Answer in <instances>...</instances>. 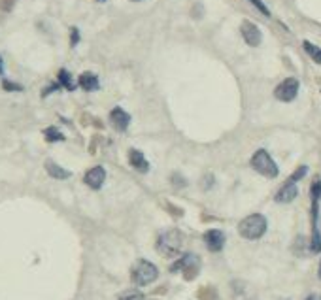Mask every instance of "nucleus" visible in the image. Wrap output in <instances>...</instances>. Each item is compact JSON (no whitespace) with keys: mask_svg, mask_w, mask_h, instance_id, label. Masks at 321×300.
I'll use <instances>...</instances> for the list:
<instances>
[{"mask_svg":"<svg viewBox=\"0 0 321 300\" xmlns=\"http://www.w3.org/2000/svg\"><path fill=\"white\" fill-rule=\"evenodd\" d=\"M100 2H104V0H100Z\"/></svg>","mask_w":321,"mask_h":300,"instance_id":"bb28decb","label":"nucleus"},{"mask_svg":"<svg viewBox=\"0 0 321 300\" xmlns=\"http://www.w3.org/2000/svg\"><path fill=\"white\" fill-rule=\"evenodd\" d=\"M251 168L255 172H259L261 176L265 178H276L278 176V164L274 163V159L270 157V153L267 149H257L253 157H251Z\"/></svg>","mask_w":321,"mask_h":300,"instance_id":"7ed1b4c3","label":"nucleus"},{"mask_svg":"<svg viewBox=\"0 0 321 300\" xmlns=\"http://www.w3.org/2000/svg\"><path fill=\"white\" fill-rule=\"evenodd\" d=\"M204 242H206V247L210 249L212 253H217L223 249L225 245V232L217 230V228H212L204 234Z\"/></svg>","mask_w":321,"mask_h":300,"instance_id":"6e6552de","label":"nucleus"},{"mask_svg":"<svg viewBox=\"0 0 321 300\" xmlns=\"http://www.w3.org/2000/svg\"><path fill=\"white\" fill-rule=\"evenodd\" d=\"M119 300H144V293L136 291V289H131V291H125L119 295Z\"/></svg>","mask_w":321,"mask_h":300,"instance_id":"a211bd4d","label":"nucleus"},{"mask_svg":"<svg viewBox=\"0 0 321 300\" xmlns=\"http://www.w3.org/2000/svg\"><path fill=\"white\" fill-rule=\"evenodd\" d=\"M296 194H298V187H296V181L287 180L282 185V189L276 192V202H282V204H287L291 200H295Z\"/></svg>","mask_w":321,"mask_h":300,"instance_id":"1a4fd4ad","label":"nucleus"},{"mask_svg":"<svg viewBox=\"0 0 321 300\" xmlns=\"http://www.w3.org/2000/svg\"><path fill=\"white\" fill-rule=\"evenodd\" d=\"M306 300H321V297H320V295H310Z\"/></svg>","mask_w":321,"mask_h":300,"instance_id":"5701e85b","label":"nucleus"},{"mask_svg":"<svg viewBox=\"0 0 321 300\" xmlns=\"http://www.w3.org/2000/svg\"><path fill=\"white\" fill-rule=\"evenodd\" d=\"M240 32H242L244 42H246L247 46H251V48H257L261 44V40H263L259 27L255 23H251V21H247V19L242 21V25H240Z\"/></svg>","mask_w":321,"mask_h":300,"instance_id":"0eeeda50","label":"nucleus"},{"mask_svg":"<svg viewBox=\"0 0 321 300\" xmlns=\"http://www.w3.org/2000/svg\"><path fill=\"white\" fill-rule=\"evenodd\" d=\"M182 247H184V234L178 228L162 232L157 240V251L164 257H170V259L182 251Z\"/></svg>","mask_w":321,"mask_h":300,"instance_id":"f03ea898","label":"nucleus"},{"mask_svg":"<svg viewBox=\"0 0 321 300\" xmlns=\"http://www.w3.org/2000/svg\"><path fill=\"white\" fill-rule=\"evenodd\" d=\"M249 2H251V4H253V6H255V8H257L261 13H263V15L270 17V10L267 8V4H263V0H249Z\"/></svg>","mask_w":321,"mask_h":300,"instance_id":"6ab92c4d","label":"nucleus"},{"mask_svg":"<svg viewBox=\"0 0 321 300\" xmlns=\"http://www.w3.org/2000/svg\"><path fill=\"white\" fill-rule=\"evenodd\" d=\"M104 180H106V170L102 168V166L91 168L85 174V178H83V181H85L91 189H100L102 183H104Z\"/></svg>","mask_w":321,"mask_h":300,"instance_id":"9b49d317","label":"nucleus"},{"mask_svg":"<svg viewBox=\"0 0 321 300\" xmlns=\"http://www.w3.org/2000/svg\"><path fill=\"white\" fill-rule=\"evenodd\" d=\"M59 83H61L64 89H68V91H74L76 89L74 82H72V76L68 74V70H64V68L59 72Z\"/></svg>","mask_w":321,"mask_h":300,"instance_id":"dca6fc26","label":"nucleus"},{"mask_svg":"<svg viewBox=\"0 0 321 300\" xmlns=\"http://www.w3.org/2000/svg\"><path fill=\"white\" fill-rule=\"evenodd\" d=\"M131 2H142V0H131Z\"/></svg>","mask_w":321,"mask_h":300,"instance_id":"a878e982","label":"nucleus"},{"mask_svg":"<svg viewBox=\"0 0 321 300\" xmlns=\"http://www.w3.org/2000/svg\"><path fill=\"white\" fill-rule=\"evenodd\" d=\"M133 279H134L136 285H140V287H146L149 283H153L157 276H159V270H157V266L153 263H149V261H144V259H140V261H136V264L133 266Z\"/></svg>","mask_w":321,"mask_h":300,"instance_id":"20e7f679","label":"nucleus"},{"mask_svg":"<svg viewBox=\"0 0 321 300\" xmlns=\"http://www.w3.org/2000/svg\"><path fill=\"white\" fill-rule=\"evenodd\" d=\"M46 170H48V174L51 178H55V180H68L72 176L68 170H64L57 163H53V161H46Z\"/></svg>","mask_w":321,"mask_h":300,"instance_id":"4468645a","label":"nucleus"},{"mask_svg":"<svg viewBox=\"0 0 321 300\" xmlns=\"http://www.w3.org/2000/svg\"><path fill=\"white\" fill-rule=\"evenodd\" d=\"M318 276H320V279H321V263H320V270H318Z\"/></svg>","mask_w":321,"mask_h":300,"instance_id":"393cba45","label":"nucleus"},{"mask_svg":"<svg viewBox=\"0 0 321 300\" xmlns=\"http://www.w3.org/2000/svg\"><path fill=\"white\" fill-rule=\"evenodd\" d=\"M2 70H4V64H2V57H0V74H2Z\"/></svg>","mask_w":321,"mask_h":300,"instance_id":"b1692460","label":"nucleus"},{"mask_svg":"<svg viewBox=\"0 0 321 300\" xmlns=\"http://www.w3.org/2000/svg\"><path fill=\"white\" fill-rule=\"evenodd\" d=\"M2 87L6 89V91H23V87L17 83H12V82H8V80H4L2 82Z\"/></svg>","mask_w":321,"mask_h":300,"instance_id":"aec40b11","label":"nucleus"},{"mask_svg":"<svg viewBox=\"0 0 321 300\" xmlns=\"http://www.w3.org/2000/svg\"><path fill=\"white\" fill-rule=\"evenodd\" d=\"M306 172H308V168H306V166H300V168L296 170V172H295V174H293V176H291V178H289V180H293V181L302 180V178L306 176Z\"/></svg>","mask_w":321,"mask_h":300,"instance_id":"412c9836","label":"nucleus"},{"mask_svg":"<svg viewBox=\"0 0 321 300\" xmlns=\"http://www.w3.org/2000/svg\"><path fill=\"white\" fill-rule=\"evenodd\" d=\"M80 42V32H78V28H72V46H76Z\"/></svg>","mask_w":321,"mask_h":300,"instance_id":"4be33fe9","label":"nucleus"},{"mask_svg":"<svg viewBox=\"0 0 321 300\" xmlns=\"http://www.w3.org/2000/svg\"><path fill=\"white\" fill-rule=\"evenodd\" d=\"M44 136H46V140H48V142H62V140H64L62 132L59 131V129H55V127L46 129V131H44Z\"/></svg>","mask_w":321,"mask_h":300,"instance_id":"f3484780","label":"nucleus"},{"mask_svg":"<svg viewBox=\"0 0 321 300\" xmlns=\"http://www.w3.org/2000/svg\"><path fill=\"white\" fill-rule=\"evenodd\" d=\"M267 217L261 216V214H251V216L244 217L238 225V232L242 238L246 240H259L261 236L267 232Z\"/></svg>","mask_w":321,"mask_h":300,"instance_id":"f257e3e1","label":"nucleus"},{"mask_svg":"<svg viewBox=\"0 0 321 300\" xmlns=\"http://www.w3.org/2000/svg\"><path fill=\"white\" fill-rule=\"evenodd\" d=\"M298 87H300V83L296 78H287L274 89V96L282 102H293L298 95Z\"/></svg>","mask_w":321,"mask_h":300,"instance_id":"423d86ee","label":"nucleus"},{"mask_svg":"<svg viewBox=\"0 0 321 300\" xmlns=\"http://www.w3.org/2000/svg\"><path fill=\"white\" fill-rule=\"evenodd\" d=\"M129 163L138 172H148L149 170V163L146 161V155L142 151H138V149H131L129 151Z\"/></svg>","mask_w":321,"mask_h":300,"instance_id":"f8f14e48","label":"nucleus"},{"mask_svg":"<svg viewBox=\"0 0 321 300\" xmlns=\"http://www.w3.org/2000/svg\"><path fill=\"white\" fill-rule=\"evenodd\" d=\"M180 270H184V277H186L187 281L189 279H195L198 274V270H200V261H198L197 255H184L180 261H176V263L170 266V272H180Z\"/></svg>","mask_w":321,"mask_h":300,"instance_id":"39448f33","label":"nucleus"},{"mask_svg":"<svg viewBox=\"0 0 321 300\" xmlns=\"http://www.w3.org/2000/svg\"><path fill=\"white\" fill-rule=\"evenodd\" d=\"M78 83H80V87H81L83 91H89V93H91V91H97V89L100 87L99 78H97V76H95L93 72L81 74V76H80V82H78Z\"/></svg>","mask_w":321,"mask_h":300,"instance_id":"ddd939ff","label":"nucleus"},{"mask_svg":"<svg viewBox=\"0 0 321 300\" xmlns=\"http://www.w3.org/2000/svg\"><path fill=\"white\" fill-rule=\"evenodd\" d=\"M110 121L117 131L123 132V131H127L129 125H131V115H129L123 108H113L110 111Z\"/></svg>","mask_w":321,"mask_h":300,"instance_id":"9d476101","label":"nucleus"},{"mask_svg":"<svg viewBox=\"0 0 321 300\" xmlns=\"http://www.w3.org/2000/svg\"><path fill=\"white\" fill-rule=\"evenodd\" d=\"M302 48H304V51H306L310 57H312V60H314V62L321 64V48L314 46V44H312V42H308V40H304V42H302Z\"/></svg>","mask_w":321,"mask_h":300,"instance_id":"2eb2a0df","label":"nucleus"}]
</instances>
